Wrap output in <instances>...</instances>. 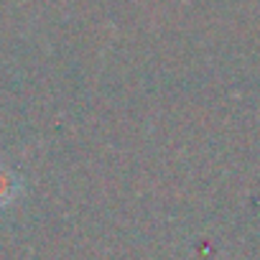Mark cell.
Segmentation results:
<instances>
[{
	"instance_id": "6da1fadb",
	"label": "cell",
	"mask_w": 260,
	"mask_h": 260,
	"mask_svg": "<svg viewBox=\"0 0 260 260\" xmlns=\"http://www.w3.org/2000/svg\"><path fill=\"white\" fill-rule=\"evenodd\" d=\"M16 191H18L16 179H13V176L6 171V169H0V207L8 204V202L16 197Z\"/></svg>"
}]
</instances>
